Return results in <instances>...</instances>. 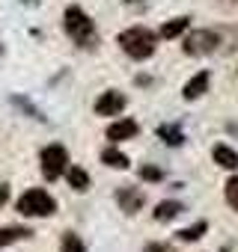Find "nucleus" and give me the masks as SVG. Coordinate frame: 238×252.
Returning a JSON list of instances; mask_svg holds the SVG:
<instances>
[{
	"label": "nucleus",
	"instance_id": "f257e3e1",
	"mask_svg": "<svg viewBox=\"0 0 238 252\" xmlns=\"http://www.w3.org/2000/svg\"><path fill=\"white\" fill-rule=\"evenodd\" d=\"M155 45H158V36L146 27H128L119 33V48L131 60H149L155 54Z\"/></svg>",
	"mask_w": 238,
	"mask_h": 252
},
{
	"label": "nucleus",
	"instance_id": "f03ea898",
	"mask_svg": "<svg viewBox=\"0 0 238 252\" xmlns=\"http://www.w3.org/2000/svg\"><path fill=\"white\" fill-rule=\"evenodd\" d=\"M63 27H66V33H69L78 45H83V48L95 42V24H92L89 15H86L83 9H78V6H69V9H66Z\"/></svg>",
	"mask_w": 238,
	"mask_h": 252
},
{
	"label": "nucleus",
	"instance_id": "7ed1b4c3",
	"mask_svg": "<svg viewBox=\"0 0 238 252\" xmlns=\"http://www.w3.org/2000/svg\"><path fill=\"white\" fill-rule=\"evenodd\" d=\"M15 211L21 217H51L57 211V202L51 199V193L45 190H27L18 202H15Z\"/></svg>",
	"mask_w": 238,
	"mask_h": 252
},
{
	"label": "nucleus",
	"instance_id": "20e7f679",
	"mask_svg": "<svg viewBox=\"0 0 238 252\" xmlns=\"http://www.w3.org/2000/svg\"><path fill=\"white\" fill-rule=\"evenodd\" d=\"M220 45V36L214 30H194L185 36L182 48L188 57H205V54H214V48Z\"/></svg>",
	"mask_w": 238,
	"mask_h": 252
},
{
	"label": "nucleus",
	"instance_id": "39448f33",
	"mask_svg": "<svg viewBox=\"0 0 238 252\" xmlns=\"http://www.w3.org/2000/svg\"><path fill=\"white\" fill-rule=\"evenodd\" d=\"M42 172H45V178L48 181H54V178H60L66 169H69V152L63 149V146H48V149H42Z\"/></svg>",
	"mask_w": 238,
	"mask_h": 252
},
{
	"label": "nucleus",
	"instance_id": "423d86ee",
	"mask_svg": "<svg viewBox=\"0 0 238 252\" xmlns=\"http://www.w3.org/2000/svg\"><path fill=\"white\" fill-rule=\"evenodd\" d=\"M116 205H119V211H122V214H137L146 205V196L137 187H119L116 190Z\"/></svg>",
	"mask_w": 238,
	"mask_h": 252
},
{
	"label": "nucleus",
	"instance_id": "0eeeda50",
	"mask_svg": "<svg viewBox=\"0 0 238 252\" xmlns=\"http://www.w3.org/2000/svg\"><path fill=\"white\" fill-rule=\"evenodd\" d=\"M140 131V125L134 119H119V122H110L107 125V140L110 143H122V140H134Z\"/></svg>",
	"mask_w": 238,
	"mask_h": 252
},
{
	"label": "nucleus",
	"instance_id": "6e6552de",
	"mask_svg": "<svg viewBox=\"0 0 238 252\" xmlns=\"http://www.w3.org/2000/svg\"><path fill=\"white\" fill-rule=\"evenodd\" d=\"M125 110V95L122 92H104L98 101H95V113L98 116H119V113H122Z\"/></svg>",
	"mask_w": 238,
	"mask_h": 252
},
{
	"label": "nucleus",
	"instance_id": "1a4fd4ad",
	"mask_svg": "<svg viewBox=\"0 0 238 252\" xmlns=\"http://www.w3.org/2000/svg\"><path fill=\"white\" fill-rule=\"evenodd\" d=\"M208 83H211V74L208 71H199V74H194L188 83H185V89H182V95L188 98V101H197L205 89H208Z\"/></svg>",
	"mask_w": 238,
	"mask_h": 252
},
{
	"label": "nucleus",
	"instance_id": "9d476101",
	"mask_svg": "<svg viewBox=\"0 0 238 252\" xmlns=\"http://www.w3.org/2000/svg\"><path fill=\"white\" fill-rule=\"evenodd\" d=\"M155 134H158V140H164L167 146H182V143H185V131L179 128V125H158Z\"/></svg>",
	"mask_w": 238,
	"mask_h": 252
},
{
	"label": "nucleus",
	"instance_id": "9b49d317",
	"mask_svg": "<svg viewBox=\"0 0 238 252\" xmlns=\"http://www.w3.org/2000/svg\"><path fill=\"white\" fill-rule=\"evenodd\" d=\"M66 178H69V187H72V190H78V193L89 190V175H86V169L69 166V169H66Z\"/></svg>",
	"mask_w": 238,
	"mask_h": 252
},
{
	"label": "nucleus",
	"instance_id": "f8f14e48",
	"mask_svg": "<svg viewBox=\"0 0 238 252\" xmlns=\"http://www.w3.org/2000/svg\"><path fill=\"white\" fill-rule=\"evenodd\" d=\"M182 211H185V208H182V202L167 199V202H161V205L155 208V220H158V222H170V220H176Z\"/></svg>",
	"mask_w": 238,
	"mask_h": 252
},
{
	"label": "nucleus",
	"instance_id": "ddd939ff",
	"mask_svg": "<svg viewBox=\"0 0 238 252\" xmlns=\"http://www.w3.org/2000/svg\"><path fill=\"white\" fill-rule=\"evenodd\" d=\"M33 231L24 228V225H6V228H0V246H9L15 240H27Z\"/></svg>",
	"mask_w": 238,
	"mask_h": 252
},
{
	"label": "nucleus",
	"instance_id": "4468645a",
	"mask_svg": "<svg viewBox=\"0 0 238 252\" xmlns=\"http://www.w3.org/2000/svg\"><path fill=\"white\" fill-rule=\"evenodd\" d=\"M214 163L223 169H238V152H232L229 146H217L214 149Z\"/></svg>",
	"mask_w": 238,
	"mask_h": 252
},
{
	"label": "nucleus",
	"instance_id": "2eb2a0df",
	"mask_svg": "<svg viewBox=\"0 0 238 252\" xmlns=\"http://www.w3.org/2000/svg\"><path fill=\"white\" fill-rule=\"evenodd\" d=\"M101 163H107V166H113V169H128V158L119 152V149H104L101 152Z\"/></svg>",
	"mask_w": 238,
	"mask_h": 252
},
{
	"label": "nucleus",
	"instance_id": "dca6fc26",
	"mask_svg": "<svg viewBox=\"0 0 238 252\" xmlns=\"http://www.w3.org/2000/svg\"><path fill=\"white\" fill-rule=\"evenodd\" d=\"M188 18H173V21H167L164 27H161V39H179L185 30H188Z\"/></svg>",
	"mask_w": 238,
	"mask_h": 252
},
{
	"label": "nucleus",
	"instance_id": "f3484780",
	"mask_svg": "<svg viewBox=\"0 0 238 252\" xmlns=\"http://www.w3.org/2000/svg\"><path fill=\"white\" fill-rule=\"evenodd\" d=\"M205 231H208V222H205V220H199V222H194L191 228H182V231H179V240H185V243H194V240H199Z\"/></svg>",
	"mask_w": 238,
	"mask_h": 252
},
{
	"label": "nucleus",
	"instance_id": "a211bd4d",
	"mask_svg": "<svg viewBox=\"0 0 238 252\" xmlns=\"http://www.w3.org/2000/svg\"><path fill=\"white\" fill-rule=\"evenodd\" d=\"M60 249H63V252H86L83 240H80L75 231H66V234H63V240H60Z\"/></svg>",
	"mask_w": 238,
	"mask_h": 252
},
{
	"label": "nucleus",
	"instance_id": "6ab92c4d",
	"mask_svg": "<svg viewBox=\"0 0 238 252\" xmlns=\"http://www.w3.org/2000/svg\"><path fill=\"white\" fill-rule=\"evenodd\" d=\"M223 196H226V202H229V205L238 211V175L226 181V190H223Z\"/></svg>",
	"mask_w": 238,
	"mask_h": 252
},
{
	"label": "nucleus",
	"instance_id": "aec40b11",
	"mask_svg": "<svg viewBox=\"0 0 238 252\" xmlns=\"http://www.w3.org/2000/svg\"><path fill=\"white\" fill-rule=\"evenodd\" d=\"M140 178H143V181H155V184H158V181L164 178V169H158V166H140Z\"/></svg>",
	"mask_w": 238,
	"mask_h": 252
},
{
	"label": "nucleus",
	"instance_id": "412c9836",
	"mask_svg": "<svg viewBox=\"0 0 238 252\" xmlns=\"http://www.w3.org/2000/svg\"><path fill=\"white\" fill-rule=\"evenodd\" d=\"M146 252H167V246H164V243H149Z\"/></svg>",
	"mask_w": 238,
	"mask_h": 252
},
{
	"label": "nucleus",
	"instance_id": "4be33fe9",
	"mask_svg": "<svg viewBox=\"0 0 238 252\" xmlns=\"http://www.w3.org/2000/svg\"><path fill=\"white\" fill-rule=\"evenodd\" d=\"M3 199H6V184H3V187H0V202H3Z\"/></svg>",
	"mask_w": 238,
	"mask_h": 252
},
{
	"label": "nucleus",
	"instance_id": "5701e85b",
	"mask_svg": "<svg viewBox=\"0 0 238 252\" xmlns=\"http://www.w3.org/2000/svg\"><path fill=\"white\" fill-rule=\"evenodd\" d=\"M125 3H137V0H125Z\"/></svg>",
	"mask_w": 238,
	"mask_h": 252
}]
</instances>
